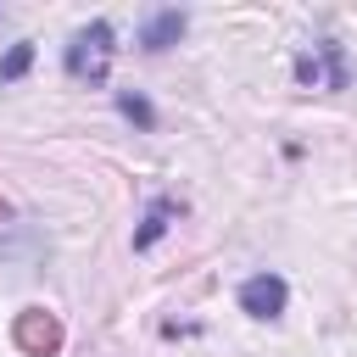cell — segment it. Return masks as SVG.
<instances>
[{"label": "cell", "instance_id": "7a4b0ae2", "mask_svg": "<svg viewBox=\"0 0 357 357\" xmlns=\"http://www.w3.org/2000/svg\"><path fill=\"white\" fill-rule=\"evenodd\" d=\"M296 84H301V89H346V84H351L346 45H340V39H318L312 50H301V61H296Z\"/></svg>", "mask_w": 357, "mask_h": 357}, {"label": "cell", "instance_id": "277c9868", "mask_svg": "<svg viewBox=\"0 0 357 357\" xmlns=\"http://www.w3.org/2000/svg\"><path fill=\"white\" fill-rule=\"evenodd\" d=\"M284 301H290V284H284L279 273H251V279L240 284V307H245L251 318H279Z\"/></svg>", "mask_w": 357, "mask_h": 357}, {"label": "cell", "instance_id": "6da1fadb", "mask_svg": "<svg viewBox=\"0 0 357 357\" xmlns=\"http://www.w3.org/2000/svg\"><path fill=\"white\" fill-rule=\"evenodd\" d=\"M112 22L106 17H95V22H84L78 33H73V45H67V56H61V67L73 73V78H89V84H100L106 78V67H112Z\"/></svg>", "mask_w": 357, "mask_h": 357}, {"label": "cell", "instance_id": "3957f363", "mask_svg": "<svg viewBox=\"0 0 357 357\" xmlns=\"http://www.w3.org/2000/svg\"><path fill=\"white\" fill-rule=\"evenodd\" d=\"M11 340H17L28 357H56L61 340H67V329H61L56 312H45V307H22L17 324H11Z\"/></svg>", "mask_w": 357, "mask_h": 357}, {"label": "cell", "instance_id": "52a82bcc", "mask_svg": "<svg viewBox=\"0 0 357 357\" xmlns=\"http://www.w3.org/2000/svg\"><path fill=\"white\" fill-rule=\"evenodd\" d=\"M117 112H123L128 123H139V128H156V106H151L139 89H117Z\"/></svg>", "mask_w": 357, "mask_h": 357}, {"label": "cell", "instance_id": "5b68a950", "mask_svg": "<svg viewBox=\"0 0 357 357\" xmlns=\"http://www.w3.org/2000/svg\"><path fill=\"white\" fill-rule=\"evenodd\" d=\"M178 212H184V206H178L173 195H156V201L145 206L139 229H134V251H151V245H156V240H162V234L173 229V218H178Z\"/></svg>", "mask_w": 357, "mask_h": 357}, {"label": "cell", "instance_id": "8992f818", "mask_svg": "<svg viewBox=\"0 0 357 357\" xmlns=\"http://www.w3.org/2000/svg\"><path fill=\"white\" fill-rule=\"evenodd\" d=\"M184 28H190L184 11H173V6H167V11H151L145 28H139V45H145V50H167V45H178Z\"/></svg>", "mask_w": 357, "mask_h": 357}, {"label": "cell", "instance_id": "ba28073f", "mask_svg": "<svg viewBox=\"0 0 357 357\" xmlns=\"http://www.w3.org/2000/svg\"><path fill=\"white\" fill-rule=\"evenodd\" d=\"M28 67H33V45L22 39V45H11V50L0 56V84H11V78H22Z\"/></svg>", "mask_w": 357, "mask_h": 357}]
</instances>
